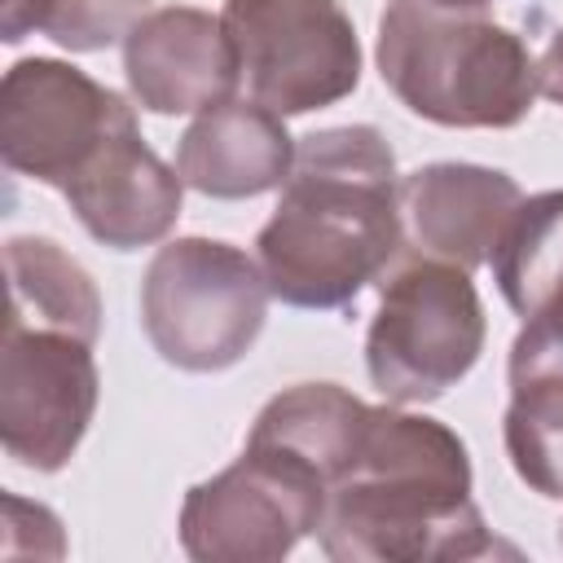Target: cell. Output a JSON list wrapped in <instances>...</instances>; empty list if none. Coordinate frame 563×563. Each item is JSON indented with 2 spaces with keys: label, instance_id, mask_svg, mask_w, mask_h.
I'll return each instance as SVG.
<instances>
[{
  "label": "cell",
  "instance_id": "cell-9",
  "mask_svg": "<svg viewBox=\"0 0 563 563\" xmlns=\"http://www.w3.org/2000/svg\"><path fill=\"white\" fill-rule=\"evenodd\" d=\"M101 374L92 343L66 330L4 325L0 343V444L40 475L62 471L88 435Z\"/></svg>",
  "mask_w": 563,
  "mask_h": 563
},
{
  "label": "cell",
  "instance_id": "cell-12",
  "mask_svg": "<svg viewBox=\"0 0 563 563\" xmlns=\"http://www.w3.org/2000/svg\"><path fill=\"white\" fill-rule=\"evenodd\" d=\"M519 198L523 194L515 176H506L501 167L427 163L400 176L405 251H418L471 273L488 264Z\"/></svg>",
  "mask_w": 563,
  "mask_h": 563
},
{
  "label": "cell",
  "instance_id": "cell-21",
  "mask_svg": "<svg viewBox=\"0 0 563 563\" xmlns=\"http://www.w3.org/2000/svg\"><path fill=\"white\" fill-rule=\"evenodd\" d=\"M523 325H528L532 334H541L545 343H554V347L563 352V286H559V290H554V299H550V303H545V308H541L537 317H528Z\"/></svg>",
  "mask_w": 563,
  "mask_h": 563
},
{
  "label": "cell",
  "instance_id": "cell-20",
  "mask_svg": "<svg viewBox=\"0 0 563 563\" xmlns=\"http://www.w3.org/2000/svg\"><path fill=\"white\" fill-rule=\"evenodd\" d=\"M537 75H541V97H550L554 106H563V26L545 44V53L537 62Z\"/></svg>",
  "mask_w": 563,
  "mask_h": 563
},
{
  "label": "cell",
  "instance_id": "cell-3",
  "mask_svg": "<svg viewBox=\"0 0 563 563\" xmlns=\"http://www.w3.org/2000/svg\"><path fill=\"white\" fill-rule=\"evenodd\" d=\"M374 57L396 101L440 128H515L541 92L532 48L488 4L387 0Z\"/></svg>",
  "mask_w": 563,
  "mask_h": 563
},
{
  "label": "cell",
  "instance_id": "cell-19",
  "mask_svg": "<svg viewBox=\"0 0 563 563\" xmlns=\"http://www.w3.org/2000/svg\"><path fill=\"white\" fill-rule=\"evenodd\" d=\"M48 9H53V0H4L0 40H4V44H18V40H26L31 31H44Z\"/></svg>",
  "mask_w": 563,
  "mask_h": 563
},
{
  "label": "cell",
  "instance_id": "cell-17",
  "mask_svg": "<svg viewBox=\"0 0 563 563\" xmlns=\"http://www.w3.org/2000/svg\"><path fill=\"white\" fill-rule=\"evenodd\" d=\"M488 264L510 312L519 321L537 317L563 286V189L519 198Z\"/></svg>",
  "mask_w": 563,
  "mask_h": 563
},
{
  "label": "cell",
  "instance_id": "cell-11",
  "mask_svg": "<svg viewBox=\"0 0 563 563\" xmlns=\"http://www.w3.org/2000/svg\"><path fill=\"white\" fill-rule=\"evenodd\" d=\"M185 180L141 136V123H123L92 163L62 189L75 220L110 251H141L163 242L180 220Z\"/></svg>",
  "mask_w": 563,
  "mask_h": 563
},
{
  "label": "cell",
  "instance_id": "cell-6",
  "mask_svg": "<svg viewBox=\"0 0 563 563\" xmlns=\"http://www.w3.org/2000/svg\"><path fill=\"white\" fill-rule=\"evenodd\" d=\"M220 22L246 97L282 119L334 106L361 84L356 26L339 0H224Z\"/></svg>",
  "mask_w": 563,
  "mask_h": 563
},
{
  "label": "cell",
  "instance_id": "cell-15",
  "mask_svg": "<svg viewBox=\"0 0 563 563\" xmlns=\"http://www.w3.org/2000/svg\"><path fill=\"white\" fill-rule=\"evenodd\" d=\"M369 405L339 383H295L277 391L251 422L246 444L273 449L308 466L334 488L361 453Z\"/></svg>",
  "mask_w": 563,
  "mask_h": 563
},
{
  "label": "cell",
  "instance_id": "cell-16",
  "mask_svg": "<svg viewBox=\"0 0 563 563\" xmlns=\"http://www.w3.org/2000/svg\"><path fill=\"white\" fill-rule=\"evenodd\" d=\"M4 277H9V317L4 325H40L66 330L88 343L101 334V295L92 273L66 255L53 238H9L4 242Z\"/></svg>",
  "mask_w": 563,
  "mask_h": 563
},
{
  "label": "cell",
  "instance_id": "cell-7",
  "mask_svg": "<svg viewBox=\"0 0 563 563\" xmlns=\"http://www.w3.org/2000/svg\"><path fill=\"white\" fill-rule=\"evenodd\" d=\"M325 479L286 453L246 444L233 466L180 501V550L198 563H277L325 515Z\"/></svg>",
  "mask_w": 563,
  "mask_h": 563
},
{
  "label": "cell",
  "instance_id": "cell-8",
  "mask_svg": "<svg viewBox=\"0 0 563 563\" xmlns=\"http://www.w3.org/2000/svg\"><path fill=\"white\" fill-rule=\"evenodd\" d=\"M132 119V106L79 66L22 57L0 84V158L9 172L62 194Z\"/></svg>",
  "mask_w": 563,
  "mask_h": 563
},
{
  "label": "cell",
  "instance_id": "cell-5",
  "mask_svg": "<svg viewBox=\"0 0 563 563\" xmlns=\"http://www.w3.org/2000/svg\"><path fill=\"white\" fill-rule=\"evenodd\" d=\"M268 299L273 290L255 255L220 238H176L145 264L141 325L167 365L216 374L255 347Z\"/></svg>",
  "mask_w": 563,
  "mask_h": 563
},
{
  "label": "cell",
  "instance_id": "cell-4",
  "mask_svg": "<svg viewBox=\"0 0 563 563\" xmlns=\"http://www.w3.org/2000/svg\"><path fill=\"white\" fill-rule=\"evenodd\" d=\"M484 339L488 321L471 273L400 251V260L378 277V312L365 330V369L391 405H427L475 369Z\"/></svg>",
  "mask_w": 563,
  "mask_h": 563
},
{
  "label": "cell",
  "instance_id": "cell-2",
  "mask_svg": "<svg viewBox=\"0 0 563 563\" xmlns=\"http://www.w3.org/2000/svg\"><path fill=\"white\" fill-rule=\"evenodd\" d=\"M453 427L400 405H369L361 453L330 488L317 528L334 563H462L497 550Z\"/></svg>",
  "mask_w": 563,
  "mask_h": 563
},
{
  "label": "cell",
  "instance_id": "cell-18",
  "mask_svg": "<svg viewBox=\"0 0 563 563\" xmlns=\"http://www.w3.org/2000/svg\"><path fill=\"white\" fill-rule=\"evenodd\" d=\"M154 0H53L44 35L70 53H101L123 40Z\"/></svg>",
  "mask_w": 563,
  "mask_h": 563
},
{
  "label": "cell",
  "instance_id": "cell-14",
  "mask_svg": "<svg viewBox=\"0 0 563 563\" xmlns=\"http://www.w3.org/2000/svg\"><path fill=\"white\" fill-rule=\"evenodd\" d=\"M506 378V457L532 493L563 501V352L523 325L510 343Z\"/></svg>",
  "mask_w": 563,
  "mask_h": 563
},
{
  "label": "cell",
  "instance_id": "cell-10",
  "mask_svg": "<svg viewBox=\"0 0 563 563\" xmlns=\"http://www.w3.org/2000/svg\"><path fill=\"white\" fill-rule=\"evenodd\" d=\"M123 75L150 114H202L233 101L242 84L224 22L194 4L150 9L123 35Z\"/></svg>",
  "mask_w": 563,
  "mask_h": 563
},
{
  "label": "cell",
  "instance_id": "cell-22",
  "mask_svg": "<svg viewBox=\"0 0 563 563\" xmlns=\"http://www.w3.org/2000/svg\"><path fill=\"white\" fill-rule=\"evenodd\" d=\"M466 4H488V0H466Z\"/></svg>",
  "mask_w": 563,
  "mask_h": 563
},
{
  "label": "cell",
  "instance_id": "cell-1",
  "mask_svg": "<svg viewBox=\"0 0 563 563\" xmlns=\"http://www.w3.org/2000/svg\"><path fill=\"white\" fill-rule=\"evenodd\" d=\"M405 251L400 176L374 123H339L295 141V167L255 260L273 299L290 308H347Z\"/></svg>",
  "mask_w": 563,
  "mask_h": 563
},
{
  "label": "cell",
  "instance_id": "cell-23",
  "mask_svg": "<svg viewBox=\"0 0 563 563\" xmlns=\"http://www.w3.org/2000/svg\"><path fill=\"white\" fill-rule=\"evenodd\" d=\"M559 541H563V537H559Z\"/></svg>",
  "mask_w": 563,
  "mask_h": 563
},
{
  "label": "cell",
  "instance_id": "cell-13",
  "mask_svg": "<svg viewBox=\"0 0 563 563\" xmlns=\"http://www.w3.org/2000/svg\"><path fill=\"white\" fill-rule=\"evenodd\" d=\"M295 167L286 119L260 101H224L202 110L176 145V172L207 198H260L282 189Z\"/></svg>",
  "mask_w": 563,
  "mask_h": 563
}]
</instances>
